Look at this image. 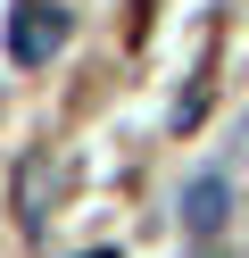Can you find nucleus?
I'll list each match as a JSON object with an SVG mask.
<instances>
[{"label": "nucleus", "instance_id": "f257e3e1", "mask_svg": "<svg viewBox=\"0 0 249 258\" xmlns=\"http://www.w3.org/2000/svg\"><path fill=\"white\" fill-rule=\"evenodd\" d=\"M224 217H232V183H224V175H191V183H183V233L216 241Z\"/></svg>", "mask_w": 249, "mask_h": 258}, {"label": "nucleus", "instance_id": "f03ea898", "mask_svg": "<svg viewBox=\"0 0 249 258\" xmlns=\"http://www.w3.org/2000/svg\"><path fill=\"white\" fill-rule=\"evenodd\" d=\"M58 42H66V17H58V9H17V25H9V50H17V67H42Z\"/></svg>", "mask_w": 249, "mask_h": 258}]
</instances>
